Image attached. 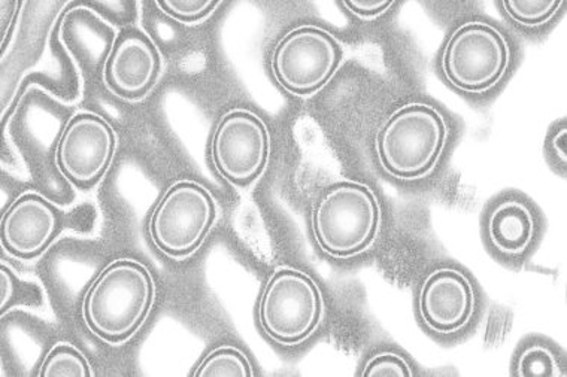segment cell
<instances>
[{
    "instance_id": "cell-1",
    "label": "cell",
    "mask_w": 567,
    "mask_h": 377,
    "mask_svg": "<svg viewBox=\"0 0 567 377\" xmlns=\"http://www.w3.org/2000/svg\"><path fill=\"white\" fill-rule=\"evenodd\" d=\"M450 137L449 119L441 109L427 102H408L378 128L373 148L390 178L419 182L437 169Z\"/></svg>"
},
{
    "instance_id": "cell-2",
    "label": "cell",
    "mask_w": 567,
    "mask_h": 377,
    "mask_svg": "<svg viewBox=\"0 0 567 377\" xmlns=\"http://www.w3.org/2000/svg\"><path fill=\"white\" fill-rule=\"evenodd\" d=\"M156 285L135 260H117L102 270L84 295L83 318L90 332L118 345L135 336L152 312Z\"/></svg>"
},
{
    "instance_id": "cell-3",
    "label": "cell",
    "mask_w": 567,
    "mask_h": 377,
    "mask_svg": "<svg viewBox=\"0 0 567 377\" xmlns=\"http://www.w3.org/2000/svg\"><path fill=\"white\" fill-rule=\"evenodd\" d=\"M318 248L334 260L371 251L382 230V206L368 184L339 181L318 197L311 213Z\"/></svg>"
},
{
    "instance_id": "cell-4",
    "label": "cell",
    "mask_w": 567,
    "mask_h": 377,
    "mask_svg": "<svg viewBox=\"0 0 567 377\" xmlns=\"http://www.w3.org/2000/svg\"><path fill=\"white\" fill-rule=\"evenodd\" d=\"M513 66V46L497 25L467 20L457 25L441 53V72L451 87L484 96L499 87Z\"/></svg>"
},
{
    "instance_id": "cell-5",
    "label": "cell",
    "mask_w": 567,
    "mask_h": 377,
    "mask_svg": "<svg viewBox=\"0 0 567 377\" xmlns=\"http://www.w3.org/2000/svg\"><path fill=\"white\" fill-rule=\"evenodd\" d=\"M324 299L309 274L293 268H279L266 284L257 316L270 341L293 348L320 328Z\"/></svg>"
},
{
    "instance_id": "cell-6",
    "label": "cell",
    "mask_w": 567,
    "mask_h": 377,
    "mask_svg": "<svg viewBox=\"0 0 567 377\" xmlns=\"http://www.w3.org/2000/svg\"><path fill=\"white\" fill-rule=\"evenodd\" d=\"M342 60L341 42L329 30L305 24L290 30L275 45L270 67L287 93L309 97L332 81Z\"/></svg>"
},
{
    "instance_id": "cell-7",
    "label": "cell",
    "mask_w": 567,
    "mask_h": 377,
    "mask_svg": "<svg viewBox=\"0 0 567 377\" xmlns=\"http://www.w3.org/2000/svg\"><path fill=\"white\" fill-rule=\"evenodd\" d=\"M217 220V203L200 184H174L158 201L150 218L153 243L175 260L195 254Z\"/></svg>"
},
{
    "instance_id": "cell-8",
    "label": "cell",
    "mask_w": 567,
    "mask_h": 377,
    "mask_svg": "<svg viewBox=\"0 0 567 377\" xmlns=\"http://www.w3.org/2000/svg\"><path fill=\"white\" fill-rule=\"evenodd\" d=\"M272 143L268 126L248 109H234L218 123L210 157L218 174L235 187H250L268 167Z\"/></svg>"
},
{
    "instance_id": "cell-9",
    "label": "cell",
    "mask_w": 567,
    "mask_h": 377,
    "mask_svg": "<svg viewBox=\"0 0 567 377\" xmlns=\"http://www.w3.org/2000/svg\"><path fill=\"white\" fill-rule=\"evenodd\" d=\"M117 149V136L109 122L92 113L76 114L66 124L55 148L63 177L74 186H96L109 171Z\"/></svg>"
},
{
    "instance_id": "cell-10",
    "label": "cell",
    "mask_w": 567,
    "mask_h": 377,
    "mask_svg": "<svg viewBox=\"0 0 567 377\" xmlns=\"http://www.w3.org/2000/svg\"><path fill=\"white\" fill-rule=\"evenodd\" d=\"M476 290L460 269L437 268L421 282L416 308L421 323L437 336H455L470 327L476 314Z\"/></svg>"
},
{
    "instance_id": "cell-11",
    "label": "cell",
    "mask_w": 567,
    "mask_h": 377,
    "mask_svg": "<svg viewBox=\"0 0 567 377\" xmlns=\"http://www.w3.org/2000/svg\"><path fill=\"white\" fill-rule=\"evenodd\" d=\"M157 46L140 30H126L106 59L103 76L109 88L126 101H137L154 87L161 75Z\"/></svg>"
},
{
    "instance_id": "cell-12",
    "label": "cell",
    "mask_w": 567,
    "mask_h": 377,
    "mask_svg": "<svg viewBox=\"0 0 567 377\" xmlns=\"http://www.w3.org/2000/svg\"><path fill=\"white\" fill-rule=\"evenodd\" d=\"M60 230V213L51 201L34 192L19 197L2 218L0 238L11 255L21 260L40 256Z\"/></svg>"
},
{
    "instance_id": "cell-13",
    "label": "cell",
    "mask_w": 567,
    "mask_h": 377,
    "mask_svg": "<svg viewBox=\"0 0 567 377\" xmlns=\"http://www.w3.org/2000/svg\"><path fill=\"white\" fill-rule=\"evenodd\" d=\"M485 233L489 247L497 254L508 260H517L535 245L538 220L527 201L518 197H506L489 211Z\"/></svg>"
},
{
    "instance_id": "cell-14",
    "label": "cell",
    "mask_w": 567,
    "mask_h": 377,
    "mask_svg": "<svg viewBox=\"0 0 567 377\" xmlns=\"http://www.w3.org/2000/svg\"><path fill=\"white\" fill-rule=\"evenodd\" d=\"M565 0H504L502 11L518 28L539 30L553 23L563 11Z\"/></svg>"
},
{
    "instance_id": "cell-15",
    "label": "cell",
    "mask_w": 567,
    "mask_h": 377,
    "mask_svg": "<svg viewBox=\"0 0 567 377\" xmlns=\"http://www.w3.org/2000/svg\"><path fill=\"white\" fill-rule=\"evenodd\" d=\"M514 375L519 377H561L565 376L560 358L556 350L545 342H530L515 359Z\"/></svg>"
},
{
    "instance_id": "cell-16",
    "label": "cell",
    "mask_w": 567,
    "mask_h": 377,
    "mask_svg": "<svg viewBox=\"0 0 567 377\" xmlns=\"http://www.w3.org/2000/svg\"><path fill=\"white\" fill-rule=\"evenodd\" d=\"M196 377H252L251 362L247 355L234 346H221L206 355L204 362L197 366Z\"/></svg>"
},
{
    "instance_id": "cell-17",
    "label": "cell",
    "mask_w": 567,
    "mask_h": 377,
    "mask_svg": "<svg viewBox=\"0 0 567 377\" xmlns=\"http://www.w3.org/2000/svg\"><path fill=\"white\" fill-rule=\"evenodd\" d=\"M41 377H90L92 368L87 358L71 345H58L41 364Z\"/></svg>"
},
{
    "instance_id": "cell-18",
    "label": "cell",
    "mask_w": 567,
    "mask_h": 377,
    "mask_svg": "<svg viewBox=\"0 0 567 377\" xmlns=\"http://www.w3.org/2000/svg\"><path fill=\"white\" fill-rule=\"evenodd\" d=\"M360 376L412 377L415 376V370L411 363L396 350H380L367 359Z\"/></svg>"
},
{
    "instance_id": "cell-19",
    "label": "cell",
    "mask_w": 567,
    "mask_h": 377,
    "mask_svg": "<svg viewBox=\"0 0 567 377\" xmlns=\"http://www.w3.org/2000/svg\"><path fill=\"white\" fill-rule=\"evenodd\" d=\"M220 2L213 0H161L157 7L172 19L183 23H196L217 10Z\"/></svg>"
},
{
    "instance_id": "cell-20",
    "label": "cell",
    "mask_w": 567,
    "mask_h": 377,
    "mask_svg": "<svg viewBox=\"0 0 567 377\" xmlns=\"http://www.w3.org/2000/svg\"><path fill=\"white\" fill-rule=\"evenodd\" d=\"M341 6L355 19L372 23L390 14L398 3L394 0H343Z\"/></svg>"
},
{
    "instance_id": "cell-21",
    "label": "cell",
    "mask_w": 567,
    "mask_h": 377,
    "mask_svg": "<svg viewBox=\"0 0 567 377\" xmlns=\"http://www.w3.org/2000/svg\"><path fill=\"white\" fill-rule=\"evenodd\" d=\"M20 2H0V24H2V50H6L8 34H11L12 25L16 23V17L19 14Z\"/></svg>"
},
{
    "instance_id": "cell-22",
    "label": "cell",
    "mask_w": 567,
    "mask_h": 377,
    "mask_svg": "<svg viewBox=\"0 0 567 377\" xmlns=\"http://www.w3.org/2000/svg\"><path fill=\"white\" fill-rule=\"evenodd\" d=\"M16 297V277L11 270L2 265L0 269V307L6 311Z\"/></svg>"
},
{
    "instance_id": "cell-23",
    "label": "cell",
    "mask_w": 567,
    "mask_h": 377,
    "mask_svg": "<svg viewBox=\"0 0 567 377\" xmlns=\"http://www.w3.org/2000/svg\"><path fill=\"white\" fill-rule=\"evenodd\" d=\"M565 139H566V127L563 126L560 130H557L549 139V149L554 153V156L558 158L565 165L566 163V148H565Z\"/></svg>"
}]
</instances>
